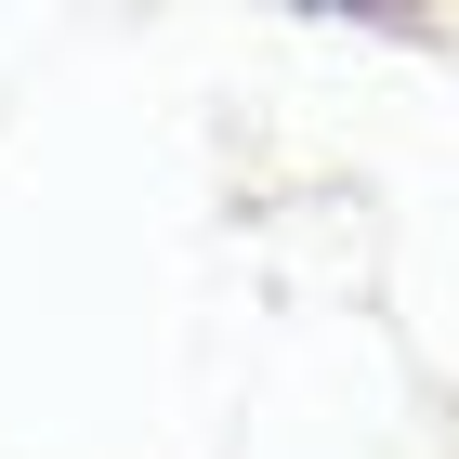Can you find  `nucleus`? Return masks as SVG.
I'll return each mask as SVG.
<instances>
[]
</instances>
